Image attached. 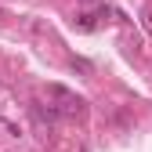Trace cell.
<instances>
[{
	"instance_id": "cell-3",
	"label": "cell",
	"mask_w": 152,
	"mask_h": 152,
	"mask_svg": "<svg viewBox=\"0 0 152 152\" xmlns=\"http://www.w3.org/2000/svg\"><path fill=\"white\" fill-rule=\"evenodd\" d=\"M145 29H148V33H152V15H145Z\"/></svg>"
},
{
	"instance_id": "cell-1",
	"label": "cell",
	"mask_w": 152,
	"mask_h": 152,
	"mask_svg": "<svg viewBox=\"0 0 152 152\" xmlns=\"http://www.w3.org/2000/svg\"><path fill=\"white\" fill-rule=\"evenodd\" d=\"M47 94L62 102V105H58V112H80V109H83V98H76V94H72V91H65L62 83H51V87H47Z\"/></svg>"
},
{
	"instance_id": "cell-2",
	"label": "cell",
	"mask_w": 152,
	"mask_h": 152,
	"mask_svg": "<svg viewBox=\"0 0 152 152\" xmlns=\"http://www.w3.org/2000/svg\"><path fill=\"white\" fill-rule=\"evenodd\" d=\"M94 26H98V22H94V15H80V18H76V29H83V33H91Z\"/></svg>"
},
{
	"instance_id": "cell-4",
	"label": "cell",
	"mask_w": 152,
	"mask_h": 152,
	"mask_svg": "<svg viewBox=\"0 0 152 152\" xmlns=\"http://www.w3.org/2000/svg\"><path fill=\"white\" fill-rule=\"evenodd\" d=\"M87 4H94V0H87Z\"/></svg>"
}]
</instances>
